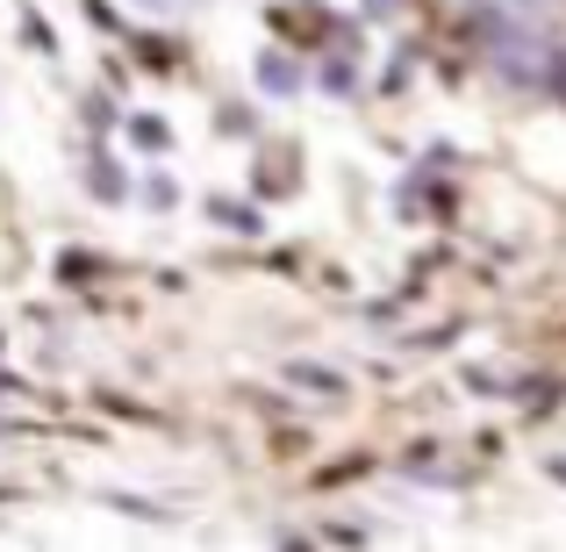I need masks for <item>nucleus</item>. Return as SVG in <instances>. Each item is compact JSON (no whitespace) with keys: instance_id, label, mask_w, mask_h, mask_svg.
I'll return each mask as SVG.
<instances>
[{"instance_id":"obj_1","label":"nucleus","mask_w":566,"mask_h":552,"mask_svg":"<svg viewBox=\"0 0 566 552\" xmlns=\"http://www.w3.org/2000/svg\"><path fill=\"white\" fill-rule=\"evenodd\" d=\"M144 8H172V0H144Z\"/></svg>"}]
</instances>
